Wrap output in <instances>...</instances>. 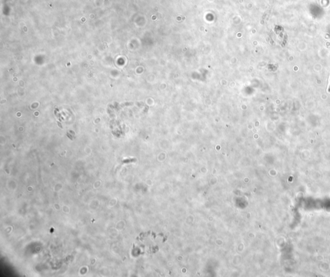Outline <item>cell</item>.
<instances>
[{
  "label": "cell",
  "mask_w": 330,
  "mask_h": 277,
  "mask_svg": "<svg viewBox=\"0 0 330 277\" xmlns=\"http://www.w3.org/2000/svg\"><path fill=\"white\" fill-rule=\"evenodd\" d=\"M327 91H328L329 92H330V79H329V85L328 89H327Z\"/></svg>",
  "instance_id": "obj_1"
}]
</instances>
